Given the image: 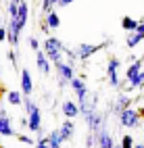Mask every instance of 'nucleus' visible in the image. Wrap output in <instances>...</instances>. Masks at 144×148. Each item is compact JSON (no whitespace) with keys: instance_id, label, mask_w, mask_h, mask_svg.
<instances>
[{"instance_id":"nucleus-5","label":"nucleus","mask_w":144,"mask_h":148,"mask_svg":"<svg viewBox=\"0 0 144 148\" xmlns=\"http://www.w3.org/2000/svg\"><path fill=\"white\" fill-rule=\"evenodd\" d=\"M119 71H121V61L117 56H111L107 61V82H109L111 88H121Z\"/></svg>"},{"instance_id":"nucleus-6","label":"nucleus","mask_w":144,"mask_h":148,"mask_svg":"<svg viewBox=\"0 0 144 148\" xmlns=\"http://www.w3.org/2000/svg\"><path fill=\"white\" fill-rule=\"evenodd\" d=\"M109 42H102V44H77L75 46V54H77V61H88V58L92 54H96L98 50H102L104 46H107Z\"/></svg>"},{"instance_id":"nucleus-4","label":"nucleus","mask_w":144,"mask_h":148,"mask_svg":"<svg viewBox=\"0 0 144 148\" xmlns=\"http://www.w3.org/2000/svg\"><path fill=\"white\" fill-rule=\"evenodd\" d=\"M52 69L56 71V75H59V88H67V86H69V82L75 77V67L69 65L67 61L52 65Z\"/></svg>"},{"instance_id":"nucleus-26","label":"nucleus","mask_w":144,"mask_h":148,"mask_svg":"<svg viewBox=\"0 0 144 148\" xmlns=\"http://www.w3.org/2000/svg\"><path fill=\"white\" fill-rule=\"evenodd\" d=\"M8 61H11L13 67H17V52H15V48H13L11 52H8Z\"/></svg>"},{"instance_id":"nucleus-27","label":"nucleus","mask_w":144,"mask_h":148,"mask_svg":"<svg viewBox=\"0 0 144 148\" xmlns=\"http://www.w3.org/2000/svg\"><path fill=\"white\" fill-rule=\"evenodd\" d=\"M6 42V27L4 25H0V44Z\"/></svg>"},{"instance_id":"nucleus-19","label":"nucleus","mask_w":144,"mask_h":148,"mask_svg":"<svg viewBox=\"0 0 144 148\" xmlns=\"http://www.w3.org/2000/svg\"><path fill=\"white\" fill-rule=\"evenodd\" d=\"M6 102H8V104H13V106H21V104H23V94L19 92V90L6 92Z\"/></svg>"},{"instance_id":"nucleus-14","label":"nucleus","mask_w":144,"mask_h":148,"mask_svg":"<svg viewBox=\"0 0 144 148\" xmlns=\"http://www.w3.org/2000/svg\"><path fill=\"white\" fill-rule=\"evenodd\" d=\"M130 106H132V96L128 92H121L117 98H115V102H113V111L119 115L121 111H125V108H130Z\"/></svg>"},{"instance_id":"nucleus-28","label":"nucleus","mask_w":144,"mask_h":148,"mask_svg":"<svg viewBox=\"0 0 144 148\" xmlns=\"http://www.w3.org/2000/svg\"><path fill=\"white\" fill-rule=\"evenodd\" d=\"M96 142H94V134H88V138H86V146H88V148H92Z\"/></svg>"},{"instance_id":"nucleus-34","label":"nucleus","mask_w":144,"mask_h":148,"mask_svg":"<svg viewBox=\"0 0 144 148\" xmlns=\"http://www.w3.org/2000/svg\"><path fill=\"white\" fill-rule=\"evenodd\" d=\"M113 148H121V146H119V144H115V146H113Z\"/></svg>"},{"instance_id":"nucleus-1","label":"nucleus","mask_w":144,"mask_h":148,"mask_svg":"<svg viewBox=\"0 0 144 148\" xmlns=\"http://www.w3.org/2000/svg\"><path fill=\"white\" fill-rule=\"evenodd\" d=\"M23 108L27 117V130L42 136V108L34 102V98H23Z\"/></svg>"},{"instance_id":"nucleus-2","label":"nucleus","mask_w":144,"mask_h":148,"mask_svg":"<svg viewBox=\"0 0 144 148\" xmlns=\"http://www.w3.org/2000/svg\"><path fill=\"white\" fill-rule=\"evenodd\" d=\"M65 48L67 46L56 36H48L44 40V44H42V52L46 54V58L52 65H56V63H63L65 61Z\"/></svg>"},{"instance_id":"nucleus-15","label":"nucleus","mask_w":144,"mask_h":148,"mask_svg":"<svg viewBox=\"0 0 144 148\" xmlns=\"http://www.w3.org/2000/svg\"><path fill=\"white\" fill-rule=\"evenodd\" d=\"M59 134L63 138V142L67 140H73V136H75V121H69V119H65L59 127Z\"/></svg>"},{"instance_id":"nucleus-11","label":"nucleus","mask_w":144,"mask_h":148,"mask_svg":"<svg viewBox=\"0 0 144 148\" xmlns=\"http://www.w3.org/2000/svg\"><path fill=\"white\" fill-rule=\"evenodd\" d=\"M17 136L11 117L6 115V111H0V138H13Z\"/></svg>"},{"instance_id":"nucleus-20","label":"nucleus","mask_w":144,"mask_h":148,"mask_svg":"<svg viewBox=\"0 0 144 148\" xmlns=\"http://www.w3.org/2000/svg\"><path fill=\"white\" fill-rule=\"evenodd\" d=\"M6 13H8V19H15L17 13H19V4H15L13 0H8L6 2Z\"/></svg>"},{"instance_id":"nucleus-9","label":"nucleus","mask_w":144,"mask_h":148,"mask_svg":"<svg viewBox=\"0 0 144 148\" xmlns=\"http://www.w3.org/2000/svg\"><path fill=\"white\" fill-rule=\"evenodd\" d=\"M61 113H63L65 119H69V121H75V119L82 115V113H80V106H77V102H75L73 98H67V100H63Z\"/></svg>"},{"instance_id":"nucleus-24","label":"nucleus","mask_w":144,"mask_h":148,"mask_svg":"<svg viewBox=\"0 0 144 148\" xmlns=\"http://www.w3.org/2000/svg\"><path fill=\"white\" fill-rule=\"evenodd\" d=\"M17 138H19V142H21V144H27V146H32V144H36V140H34V138H32L29 134H19Z\"/></svg>"},{"instance_id":"nucleus-3","label":"nucleus","mask_w":144,"mask_h":148,"mask_svg":"<svg viewBox=\"0 0 144 148\" xmlns=\"http://www.w3.org/2000/svg\"><path fill=\"white\" fill-rule=\"evenodd\" d=\"M119 123H121V127H128V130H136V127H140V123H142L140 111H138V108H134V106L121 111L119 113Z\"/></svg>"},{"instance_id":"nucleus-17","label":"nucleus","mask_w":144,"mask_h":148,"mask_svg":"<svg viewBox=\"0 0 144 148\" xmlns=\"http://www.w3.org/2000/svg\"><path fill=\"white\" fill-rule=\"evenodd\" d=\"M46 142H48V148H61L63 138H61L59 130H50V134L46 136Z\"/></svg>"},{"instance_id":"nucleus-7","label":"nucleus","mask_w":144,"mask_h":148,"mask_svg":"<svg viewBox=\"0 0 144 148\" xmlns=\"http://www.w3.org/2000/svg\"><path fill=\"white\" fill-rule=\"evenodd\" d=\"M19 84H21V94L23 98H32L34 94V77H32V71L29 69H21V75H19Z\"/></svg>"},{"instance_id":"nucleus-29","label":"nucleus","mask_w":144,"mask_h":148,"mask_svg":"<svg viewBox=\"0 0 144 148\" xmlns=\"http://www.w3.org/2000/svg\"><path fill=\"white\" fill-rule=\"evenodd\" d=\"M21 125L27 127V117H25V115H21Z\"/></svg>"},{"instance_id":"nucleus-23","label":"nucleus","mask_w":144,"mask_h":148,"mask_svg":"<svg viewBox=\"0 0 144 148\" xmlns=\"http://www.w3.org/2000/svg\"><path fill=\"white\" fill-rule=\"evenodd\" d=\"M27 44H29V48H32L34 52L40 50V40H38L36 36H29V38H27Z\"/></svg>"},{"instance_id":"nucleus-8","label":"nucleus","mask_w":144,"mask_h":148,"mask_svg":"<svg viewBox=\"0 0 144 148\" xmlns=\"http://www.w3.org/2000/svg\"><path fill=\"white\" fill-rule=\"evenodd\" d=\"M94 142H96V146H98V148H113V146H115L113 134L107 130V125L100 127V130L94 134Z\"/></svg>"},{"instance_id":"nucleus-10","label":"nucleus","mask_w":144,"mask_h":148,"mask_svg":"<svg viewBox=\"0 0 144 148\" xmlns=\"http://www.w3.org/2000/svg\"><path fill=\"white\" fill-rule=\"evenodd\" d=\"M140 42H144V17L138 21V29H136V32H134V34H128L125 46H128V48H138Z\"/></svg>"},{"instance_id":"nucleus-25","label":"nucleus","mask_w":144,"mask_h":148,"mask_svg":"<svg viewBox=\"0 0 144 148\" xmlns=\"http://www.w3.org/2000/svg\"><path fill=\"white\" fill-rule=\"evenodd\" d=\"M36 148H48V142H46V136H40L36 140Z\"/></svg>"},{"instance_id":"nucleus-30","label":"nucleus","mask_w":144,"mask_h":148,"mask_svg":"<svg viewBox=\"0 0 144 148\" xmlns=\"http://www.w3.org/2000/svg\"><path fill=\"white\" fill-rule=\"evenodd\" d=\"M42 32H44V34H48V32H50V29H48V25H46L44 21H42Z\"/></svg>"},{"instance_id":"nucleus-16","label":"nucleus","mask_w":144,"mask_h":148,"mask_svg":"<svg viewBox=\"0 0 144 148\" xmlns=\"http://www.w3.org/2000/svg\"><path fill=\"white\" fill-rule=\"evenodd\" d=\"M42 21L48 25V29H59L61 27V17H59V13H56V8H50V11L44 15Z\"/></svg>"},{"instance_id":"nucleus-32","label":"nucleus","mask_w":144,"mask_h":148,"mask_svg":"<svg viewBox=\"0 0 144 148\" xmlns=\"http://www.w3.org/2000/svg\"><path fill=\"white\" fill-rule=\"evenodd\" d=\"M13 2H15V4H21V2H23V0H13Z\"/></svg>"},{"instance_id":"nucleus-12","label":"nucleus","mask_w":144,"mask_h":148,"mask_svg":"<svg viewBox=\"0 0 144 148\" xmlns=\"http://www.w3.org/2000/svg\"><path fill=\"white\" fill-rule=\"evenodd\" d=\"M142 58H136V61H134L128 69H125V79H123V82H125V84H132V82H136L138 79V75L142 73Z\"/></svg>"},{"instance_id":"nucleus-31","label":"nucleus","mask_w":144,"mask_h":148,"mask_svg":"<svg viewBox=\"0 0 144 148\" xmlns=\"http://www.w3.org/2000/svg\"><path fill=\"white\" fill-rule=\"evenodd\" d=\"M134 148H144V144H142V142H138V144L134 146Z\"/></svg>"},{"instance_id":"nucleus-13","label":"nucleus","mask_w":144,"mask_h":148,"mask_svg":"<svg viewBox=\"0 0 144 148\" xmlns=\"http://www.w3.org/2000/svg\"><path fill=\"white\" fill-rule=\"evenodd\" d=\"M36 67H38V71H40L42 75H50V71H52V63L46 58V54L42 50L36 52Z\"/></svg>"},{"instance_id":"nucleus-21","label":"nucleus","mask_w":144,"mask_h":148,"mask_svg":"<svg viewBox=\"0 0 144 148\" xmlns=\"http://www.w3.org/2000/svg\"><path fill=\"white\" fill-rule=\"evenodd\" d=\"M119 146H121V148H134V146H136V140H134L130 134H125V136L121 138V144H119Z\"/></svg>"},{"instance_id":"nucleus-33","label":"nucleus","mask_w":144,"mask_h":148,"mask_svg":"<svg viewBox=\"0 0 144 148\" xmlns=\"http://www.w3.org/2000/svg\"><path fill=\"white\" fill-rule=\"evenodd\" d=\"M140 117H142V119H144V108H142V111H140Z\"/></svg>"},{"instance_id":"nucleus-18","label":"nucleus","mask_w":144,"mask_h":148,"mask_svg":"<svg viewBox=\"0 0 144 148\" xmlns=\"http://www.w3.org/2000/svg\"><path fill=\"white\" fill-rule=\"evenodd\" d=\"M121 27H123V32L125 34H134L138 29V19H134V17H123L121 19Z\"/></svg>"},{"instance_id":"nucleus-22","label":"nucleus","mask_w":144,"mask_h":148,"mask_svg":"<svg viewBox=\"0 0 144 148\" xmlns=\"http://www.w3.org/2000/svg\"><path fill=\"white\" fill-rule=\"evenodd\" d=\"M75 0H50V4H52V8H65V6H69V4H73Z\"/></svg>"}]
</instances>
